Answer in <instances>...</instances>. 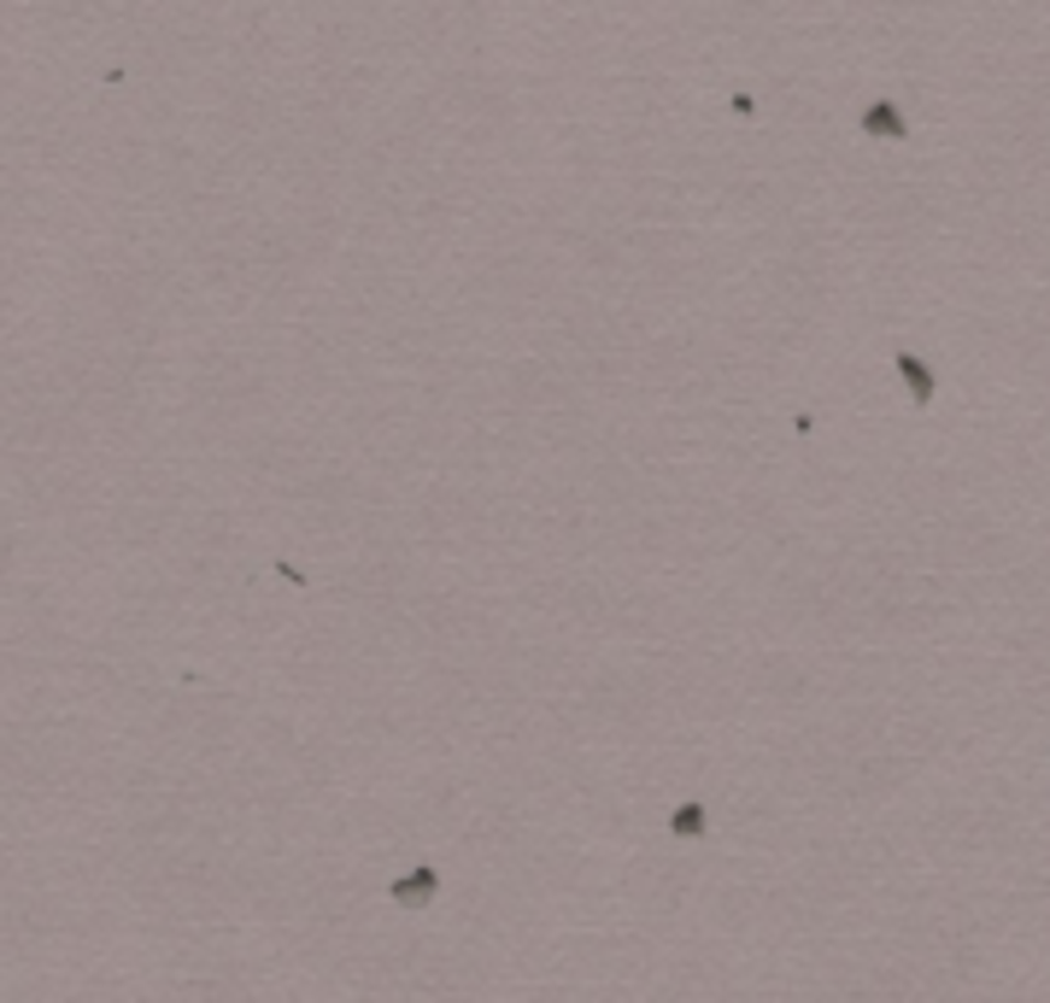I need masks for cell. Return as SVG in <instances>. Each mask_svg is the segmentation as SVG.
<instances>
[{"mask_svg":"<svg viewBox=\"0 0 1050 1003\" xmlns=\"http://www.w3.org/2000/svg\"><path fill=\"white\" fill-rule=\"evenodd\" d=\"M434 892H440V869H434V863H417L411 875H399L394 887H387V898H394V904H405V910H429Z\"/></svg>","mask_w":1050,"mask_h":1003,"instance_id":"obj_1","label":"cell"},{"mask_svg":"<svg viewBox=\"0 0 1050 1003\" xmlns=\"http://www.w3.org/2000/svg\"><path fill=\"white\" fill-rule=\"evenodd\" d=\"M862 129H869V135H880V142H904V135H910V124H904V112H897L892 106V100H869V106H862Z\"/></svg>","mask_w":1050,"mask_h":1003,"instance_id":"obj_2","label":"cell"},{"mask_svg":"<svg viewBox=\"0 0 1050 1003\" xmlns=\"http://www.w3.org/2000/svg\"><path fill=\"white\" fill-rule=\"evenodd\" d=\"M897 376H904V387H910V399L916 405H934V394H939V382H934V370L922 364V352H897Z\"/></svg>","mask_w":1050,"mask_h":1003,"instance_id":"obj_3","label":"cell"},{"mask_svg":"<svg viewBox=\"0 0 1050 1003\" xmlns=\"http://www.w3.org/2000/svg\"><path fill=\"white\" fill-rule=\"evenodd\" d=\"M669 833H675V839H699V833H704V804H675Z\"/></svg>","mask_w":1050,"mask_h":1003,"instance_id":"obj_4","label":"cell"}]
</instances>
